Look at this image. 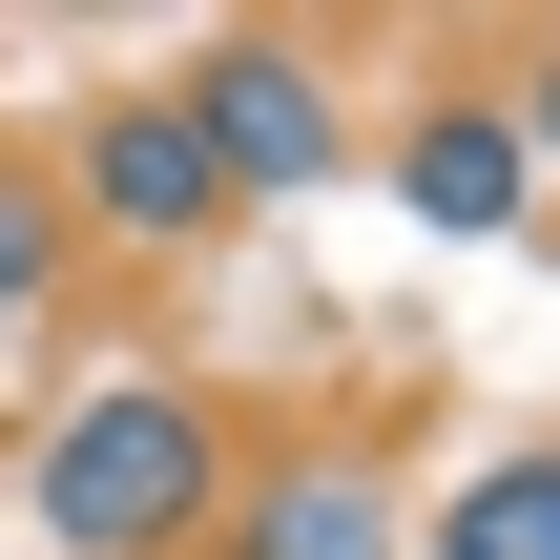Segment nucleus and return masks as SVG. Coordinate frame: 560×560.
Here are the masks:
<instances>
[{"label": "nucleus", "instance_id": "nucleus-1", "mask_svg": "<svg viewBox=\"0 0 560 560\" xmlns=\"http://www.w3.org/2000/svg\"><path fill=\"white\" fill-rule=\"evenodd\" d=\"M21 499H42L62 560H208V520H229V395L208 374H104V395L42 416Z\"/></svg>", "mask_w": 560, "mask_h": 560}, {"label": "nucleus", "instance_id": "nucleus-2", "mask_svg": "<svg viewBox=\"0 0 560 560\" xmlns=\"http://www.w3.org/2000/svg\"><path fill=\"white\" fill-rule=\"evenodd\" d=\"M42 208H62V249H145V270H187V249H229V229H249L166 83H104V104L62 125V187H42Z\"/></svg>", "mask_w": 560, "mask_h": 560}, {"label": "nucleus", "instance_id": "nucleus-3", "mask_svg": "<svg viewBox=\"0 0 560 560\" xmlns=\"http://www.w3.org/2000/svg\"><path fill=\"white\" fill-rule=\"evenodd\" d=\"M166 104H187V145L229 166V208H291V187H332V166H353L332 62H312V42H270V21H229V42L166 83Z\"/></svg>", "mask_w": 560, "mask_h": 560}, {"label": "nucleus", "instance_id": "nucleus-4", "mask_svg": "<svg viewBox=\"0 0 560 560\" xmlns=\"http://www.w3.org/2000/svg\"><path fill=\"white\" fill-rule=\"evenodd\" d=\"M395 208H416V229H457V249H499V229L540 208V166H520L499 83H436V104L395 125Z\"/></svg>", "mask_w": 560, "mask_h": 560}, {"label": "nucleus", "instance_id": "nucleus-5", "mask_svg": "<svg viewBox=\"0 0 560 560\" xmlns=\"http://www.w3.org/2000/svg\"><path fill=\"white\" fill-rule=\"evenodd\" d=\"M208 560H395V478L332 436V457H270V478H229V520Z\"/></svg>", "mask_w": 560, "mask_h": 560}, {"label": "nucleus", "instance_id": "nucleus-6", "mask_svg": "<svg viewBox=\"0 0 560 560\" xmlns=\"http://www.w3.org/2000/svg\"><path fill=\"white\" fill-rule=\"evenodd\" d=\"M395 560H560V436L478 457V478H457V499H436V520H416Z\"/></svg>", "mask_w": 560, "mask_h": 560}, {"label": "nucleus", "instance_id": "nucleus-7", "mask_svg": "<svg viewBox=\"0 0 560 560\" xmlns=\"http://www.w3.org/2000/svg\"><path fill=\"white\" fill-rule=\"evenodd\" d=\"M42 291H62V208L0 166V312H42Z\"/></svg>", "mask_w": 560, "mask_h": 560}, {"label": "nucleus", "instance_id": "nucleus-8", "mask_svg": "<svg viewBox=\"0 0 560 560\" xmlns=\"http://www.w3.org/2000/svg\"><path fill=\"white\" fill-rule=\"evenodd\" d=\"M499 125H520V166H560V42L520 62V83H499Z\"/></svg>", "mask_w": 560, "mask_h": 560}]
</instances>
